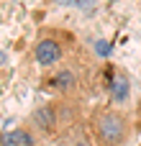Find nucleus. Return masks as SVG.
<instances>
[{"label":"nucleus","instance_id":"1","mask_svg":"<svg viewBox=\"0 0 141 146\" xmlns=\"http://www.w3.org/2000/svg\"><path fill=\"white\" fill-rule=\"evenodd\" d=\"M87 133L95 146H126L131 139V118L116 105H98L87 118Z\"/></svg>","mask_w":141,"mask_h":146},{"label":"nucleus","instance_id":"2","mask_svg":"<svg viewBox=\"0 0 141 146\" xmlns=\"http://www.w3.org/2000/svg\"><path fill=\"white\" fill-rule=\"evenodd\" d=\"M72 105L67 103H46V105H39L36 110H31L26 126L39 136V139H62L72 126V113H69Z\"/></svg>","mask_w":141,"mask_h":146},{"label":"nucleus","instance_id":"3","mask_svg":"<svg viewBox=\"0 0 141 146\" xmlns=\"http://www.w3.org/2000/svg\"><path fill=\"white\" fill-rule=\"evenodd\" d=\"M67 56V46L62 41V33L57 31H44L39 38H36V46H33V59L39 67L44 69H54L64 62Z\"/></svg>","mask_w":141,"mask_h":146},{"label":"nucleus","instance_id":"4","mask_svg":"<svg viewBox=\"0 0 141 146\" xmlns=\"http://www.w3.org/2000/svg\"><path fill=\"white\" fill-rule=\"evenodd\" d=\"M80 74H77V67L74 64H62L51 77L44 80V87L57 92L59 98H72L77 90H80Z\"/></svg>","mask_w":141,"mask_h":146},{"label":"nucleus","instance_id":"5","mask_svg":"<svg viewBox=\"0 0 141 146\" xmlns=\"http://www.w3.org/2000/svg\"><path fill=\"white\" fill-rule=\"evenodd\" d=\"M0 141H3V146H39V136L28 126H18L13 131H3Z\"/></svg>","mask_w":141,"mask_h":146},{"label":"nucleus","instance_id":"6","mask_svg":"<svg viewBox=\"0 0 141 146\" xmlns=\"http://www.w3.org/2000/svg\"><path fill=\"white\" fill-rule=\"evenodd\" d=\"M110 105H123L126 103V98H128V77L121 72L113 82H110Z\"/></svg>","mask_w":141,"mask_h":146},{"label":"nucleus","instance_id":"7","mask_svg":"<svg viewBox=\"0 0 141 146\" xmlns=\"http://www.w3.org/2000/svg\"><path fill=\"white\" fill-rule=\"evenodd\" d=\"M108 51H110V46H108V41H98V54H103V56H108Z\"/></svg>","mask_w":141,"mask_h":146},{"label":"nucleus","instance_id":"8","mask_svg":"<svg viewBox=\"0 0 141 146\" xmlns=\"http://www.w3.org/2000/svg\"><path fill=\"white\" fill-rule=\"evenodd\" d=\"M74 146H95V144H92V141H87V139H77Z\"/></svg>","mask_w":141,"mask_h":146},{"label":"nucleus","instance_id":"9","mask_svg":"<svg viewBox=\"0 0 141 146\" xmlns=\"http://www.w3.org/2000/svg\"><path fill=\"white\" fill-rule=\"evenodd\" d=\"M0 146H3V141H0Z\"/></svg>","mask_w":141,"mask_h":146}]
</instances>
